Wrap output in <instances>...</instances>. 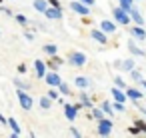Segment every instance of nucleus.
<instances>
[{
  "label": "nucleus",
  "mask_w": 146,
  "mask_h": 138,
  "mask_svg": "<svg viewBox=\"0 0 146 138\" xmlns=\"http://www.w3.org/2000/svg\"><path fill=\"white\" fill-rule=\"evenodd\" d=\"M16 94H18V100H20V106H22V110H32V106H34V100H32V96L28 94V90H20V88H16Z\"/></svg>",
  "instance_id": "obj_1"
},
{
  "label": "nucleus",
  "mask_w": 146,
  "mask_h": 138,
  "mask_svg": "<svg viewBox=\"0 0 146 138\" xmlns=\"http://www.w3.org/2000/svg\"><path fill=\"white\" fill-rule=\"evenodd\" d=\"M112 14H114V20L118 22V24H122V26H128L130 24V12H126L124 8H114L112 10Z\"/></svg>",
  "instance_id": "obj_2"
},
{
  "label": "nucleus",
  "mask_w": 146,
  "mask_h": 138,
  "mask_svg": "<svg viewBox=\"0 0 146 138\" xmlns=\"http://www.w3.org/2000/svg\"><path fill=\"white\" fill-rule=\"evenodd\" d=\"M110 132H112V120L110 118L98 120V136H110Z\"/></svg>",
  "instance_id": "obj_3"
},
{
  "label": "nucleus",
  "mask_w": 146,
  "mask_h": 138,
  "mask_svg": "<svg viewBox=\"0 0 146 138\" xmlns=\"http://www.w3.org/2000/svg\"><path fill=\"white\" fill-rule=\"evenodd\" d=\"M70 8H72L76 14H82V16H88V14H90V6H86L84 2H80V0L70 2Z\"/></svg>",
  "instance_id": "obj_4"
},
{
  "label": "nucleus",
  "mask_w": 146,
  "mask_h": 138,
  "mask_svg": "<svg viewBox=\"0 0 146 138\" xmlns=\"http://www.w3.org/2000/svg\"><path fill=\"white\" fill-rule=\"evenodd\" d=\"M68 62H70L72 66H84V64H86V54H82V52H72V54L68 56Z\"/></svg>",
  "instance_id": "obj_5"
},
{
  "label": "nucleus",
  "mask_w": 146,
  "mask_h": 138,
  "mask_svg": "<svg viewBox=\"0 0 146 138\" xmlns=\"http://www.w3.org/2000/svg\"><path fill=\"white\" fill-rule=\"evenodd\" d=\"M44 80H46V84H48V86H58V84L62 82V78H60V74H58L56 70H52V72H46Z\"/></svg>",
  "instance_id": "obj_6"
},
{
  "label": "nucleus",
  "mask_w": 146,
  "mask_h": 138,
  "mask_svg": "<svg viewBox=\"0 0 146 138\" xmlns=\"http://www.w3.org/2000/svg\"><path fill=\"white\" fill-rule=\"evenodd\" d=\"M44 16H46L48 20H60V18H62V8H54V6H50V8H46Z\"/></svg>",
  "instance_id": "obj_7"
},
{
  "label": "nucleus",
  "mask_w": 146,
  "mask_h": 138,
  "mask_svg": "<svg viewBox=\"0 0 146 138\" xmlns=\"http://www.w3.org/2000/svg\"><path fill=\"white\" fill-rule=\"evenodd\" d=\"M78 110H76V106L74 104H64V116H66V120H70V122H74L76 120V114Z\"/></svg>",
  "instance_id": "obj_8"
},
{
  "label": "nucleus",
  "mask_w": 146,
  "mask_h": 138,
  "mask_svg": "<svg viewBox=\"0 0 146 138\" xmlns=\"http://www.w3.org/2000/svg\"><path fill=\"white\" fill-rule=\"evenodd\" d=\"M90 34H92V38H94L96 42H100V44H106V42H108V36H106V32H104L102 28H100V30L92 28V32H90Z\"/></svg>",
  "instance_id": "obj_9"
},
{
  "label": "nucleus",
  "mask_w": 146,
  "mask_h": 138,
  "mask_svg": "<svg viewBox=\"0 0 146 138\" xmlns=\"http://www.w3.org/2000/svg\"><path fill=\"white\" fill-rule=\"evenodd\" d=\"M130 34H132V38H136V40H144V38H146V30H144L140 24H136V26L130 30Z\"/></svg>",
  "instance_id": "obj_10"
},
{
  "label": "nucleus",
  "mask_w": 146,
  "mask_h": 138,
  "mask_svg": "<svg viewBox=\"0 0 146 138\" xmlns=\"http://www.w3.org/2000/svg\"><path fill=\"white\" fill-rule=\"evenodd\" d=\"M34 66H36V78H40V80H42V78L46 76V66H48V64H46V62H42V60H36V62H34Z\"/></svg>",
  "instance_id": "obj_11"
},
{
  "label": "nucleus",
  "mask_w": 146,
  "mask_h": 138,
  "mask_svg": "<svg viewBox=\"0 0 146 138\" xmlns=\"http://www.w3.org/2000/svg\"><path fill=\"white\" fill-rule=\"evenodd\" d=\"M110 92H112V98H114V100H118V102H126V98H128V94H126V92H122V88H118V86H114Z\"/></svg>",
  "instance_id": "obj_12"
},
{
  "label": "nucleus",
  "mask_w": 146,
  "mask_h": 138,
  "mask_svg": "<svg viewBox=\"0 0 146 138\" xmlns=\"http://www.w3.org/2000/svg\"><path fill=\"white\" fill-rule=\"evenodd\" d=\"M74 84H76V88H80V90L90 88V80H88L86 76H76V78H74Z\"/></svg>",
  "instance_id": "obj_13"
},
{
  "label": "nucleus",
  "mask_w": 146,
  "mask_h": 138,
  "mask_svg": "<svg viewBox=\"0 0 146 138\" xmlns=\"http://www.w3.org/2000/svg\"><path fill=\"white\" fill-rule=\"evenodd\" d=\"M100 28H102L106 34H114V32H116V24L110 22V20H102V22H100Z\"/></svg>",
  "instance_id": "obj_14"
},
{
  "label": "nucleus",
  "mask_w": 146,
  "mask_h": 138,
  "mask_svg": "<svg viewBox=\"0 0 146 138\" xmlns=\"http://www.w3.org/2000/svg\"><path fill=\"white\" fill-rule=\"evenodd\" d=\"M62 62H64V60H62L60 56H56V54H54V56H50V58H48V62H46V64H48L52 70H56L58 66H62Z\"/></svg>",
  "instance_id": "obj_15"
},
{
  "label": "nucleus",
  "mask_w": 146,
  "mask_h": 138,
  "mask_svg": "<svg viewBox=\"0 0 146 138\" xmlns=\"http://www.w3.org/2000/svg\"><path fill=\"white\" fill-rule=\"evenodd\" d=\"M32 4H34V8H36L40 14H44V12H46V8H48V0H34Z\"/></svg>",
  "instance_id": "obj_16"
},
{
  "label": "nucleus",
  "mask_w": 146,
  "mask_h": 138,
  "mask_svg": "<svg viewBox=\"0 0 146 138\" xmlns=\"http://www.w3.org/2000/svg\"><path fill=\"white\" fill-rule=\"evenodd\" d=\"M8 126H10V130H12V134H14V136H20V132H22V130H20L18 122H16V120H14L12 116L8 118Z\"/></svg>",
  "instance_id": "obj_17"
},
{
  "label": "nucleus",
  "mask_w": 146,
  "mask_h": 138,
  "mask_svg": "<svg viewBox=\"0 0 146 138\" xmlns=\"http://www.w3.org/2000/svg\"><path fill=\"white\" fill-rule=\"evenodd\" d=\"M130 18H132V20H134L136 24H140V26L144 24V18H142V14H140V12H138L136 8H132V10H130Z\"/></svg>",
  "instance_id": "obj_18"
},
{
  "label": "nucleus",
  "mask_w": 146,
  "mask_h": 138,
  "mask_svg": "<svg viewBox=\"0 0 146 138\" xmlns=\"http://www.w3.org/2000/svg\"><path fill=\"white\" fill-rule=\"evenodd\" d=\"M128 48H130V52H132L134 56H146V52H144V50H140V48L134 44V40H130V42H128Z\"/></svg>",
  "instance_id": "obj_19"
},
{
  "label": "nucleus",
  "mask_w": 146,
  "mask_h": 138,
  "mask_svg": "<svg viewBox=\"0 0 146 138\" xmlns=\"http://www.w3.org/2000/svg\"><path fill=\"white\" fill-rule=\"evenodd\" d=\"M126 94H128V98H132L134 102L142 98V92H140V90H136V88H126Z\"/></svg>",
  "instance_id": "obj_20"
},
{
  "label": "nucleus",
  "mask_w": 146,
  "mask_h": 138,
  "mask_svg": "<svg viewBox=\"0 0 146 138\" xmlns=\"http://www.w3.org/2000/svg\"><path fill=\"white\" fill-rule=\"evenodd\" d=\"M38 104H40V108H42V110H48V108H50V104H52V98L46 94V96L38 98Z\"/></svg>",
  "instance_id": "obj_21"
},
{
  "label": "nucleus",
  "mask_w": 146,
  "mask_h": 138,
  "mask_svg": "<svg viewBox=\"0 0 146 138\" xmlns=\"http://www.w3.org/2000/svg\"><path fill=\"white\" fill-rule=\"evenodd\" d=\"M48 56H54V54H58V46L56 44H44V48H42Z\"/></svg>",
  "instance_id": "obj_22"
},
{
  "label": "nucleus",
  "mask_w": 146,
  "mask_h": 138,
  "mask_svg": "<svg viewBox=\"0 0 146 138\" xmlns=\"http://www.w3.org/2000/svg\"><path fill=\"white\" fill-rule=\"evenodd\" d=\"M118 68H122V70H126V72H130V70H134V60H124V62H120V66Z\"/></svg>",
  "instance_id": "obj_23"
},
{
  "label": "nucleus",
  "mask_w": 146,
  "mask_h": 138,
  "mask_svg": "<svg viewBox=\"0 0 146 138\" xmlns=\"http://www.w3.org/2000/svg\"><path fill=\"white\" fill-rule=\"evenodd\" d=\"M12 82H14V86H16V88H20V90H30V84H28V82H24V80H20V78H14Z\"/></svg>",
  "instance_id": "obj_24"
},
{
  "label": "nucleus",
  "mask_w": 146,
  "mask_h": 138,
  "mask_svg": "<svg viewBox=\"0 0 146 138\" xmlns=\"http://www.w3.org/2000/svg\"><path fill=\"white\" fill-rule=\"evenodd\" d=\"M92 118L94 120H102V118H106V112L102 108H92Z\"/></svg>",
  "instance_id": "obj_25"
},
{
  "label": "nucleus",
  "mask_w": 146,
  "mask_h": 138,
  "mask_svg": "<svg viewBox=\"0 0 146 138\" xmlns=\"http://www.w3.org/2000/svg\"><path fill=\"white\" fill-rule=\"evenodd\" d=\"M78 98H80V102L84 104V108H92V100L88 98V94H86V92H82V94H80Z\"/></svg>",
  "instance_id": "obj_26"
},
{
  "label": "nucleus",
  "mask_w": 146,
  "mask_h": 138,
  "mask_svg": "<svg viewBox=\"0 0 146 138\" xmlns=\"http://www.w3.org/2000/svg\"><path fill=\"white\" fill-rule=\"evenodd\" d=\"M102 110H104L108 116H112V112H114V106H112L108 100H104V102H102Z\"/></svg>",
  "instance_id": "obj_27"
},
{
  "label": "nucleus",
  "mask_w": 146,
  "mask_h": 138,
  "mask_svg": "<svg viewBox=\"0 0 146 138\" xmlns=\"http://www.w3.org/2000/svg\"><path fill=\"white\" fill-rule=\"evenodd\" d=\"M118 2H120V8H124L126 12H130L134 6H132V0H118Z\"/></svg>",
  "instance_id": "obj_28"
},
{
  "label": "nucleus",
  "mask_w": 146,
  "mask_h": 138,
  "mask_svg": "<svg viewBox=\"0 0 146 138\" xmlns=\"http://www.w3.org/2000/svg\"><path fill=\"white\" fill-rule=\"evenodd\" d=\"M58 90H60V94H64V96H68V94H70V88H68V84H66V82H60V84H58Z\"/></svg>",
  "instance_id": "obj_29"
},
{
  "label": "nucleus",
  "mask_w": 146,
  "mask_h": 138,
  "mask_svg": "<svg viewBox=\"0 0 146 138\" xmlns=\"http://www.w3.org/2000/svg\"><path fill=\"white\" fill-rule=\"evenodd\" d=\"M48 96H50L52 100H60V90H54V86H50V90H48Z\"/></svg>",
  "instance_id": "obj_30"
},
{
  "label": "nucleus",
  "mask_w": 146,
  "mask_h": 138,
  "mask_svg": "<svg viewBox=\"0 0 146 138\" xmlns=\"http://www.w3.org/2000/svg\"><path fill=\"white\" fill-rule=\"evenodd\" d=\"M14 18H16V22H18L20 26H26V24H28V18H26L24 14H16Z\"/></svg>",
  "instance_id": "obj_31"
},
{
  "label": "nucleus",
  "mask_w": 146,
  "mask_h": 138,
  "mask_svg": "<svg viewBox=\"0 0 146 138\" xmlns=\"http://www.w3.org/2000/svg\"><path fill=\"white\" fill-rule=\"evenodd\" d=\"M114 86H118V88H126V82H124L120 76H116V78H114Z\"/></svg>",
  "instance_id": "obj_32"
},
{
  "label": "nucleus",
  "mask_w": 146,
  "mask_h": 138,
  "mask_svg": "<svg viewBox=\"0 0 146 138\" xmlns=\"http://www.w3.org/2000/svg\"><path fill=\"white\" fill-rule=\"evenodd\" d=\"M114 110H116V112H124V102L114 100Z\"/></svg>",
  "instance_id": "obj_33"
},
{
  "label": "nucleus",
  "mask_w": 146,
  "mask_h": 138,
  "mask_svg": "<svg viewBox=\"0 0 146 138\" xmlns=\"http://www.w3.org/2000/svg\"><path fill=\"white\" fill-rule=\"evenodd\" d=\"M128 132H130V134H134V136H136V134H140V132H142V130H140V128H138V126H136V124H134V126H130V128H128Z\"/></svg>",
  "instance_id": "obj_34"
},
{
  "label": "nucleus",
  "mask_w": 146,
  "mask_h": 138,
  "mask_svg": "<svg viewBox=\"0 0 146 138\" xmlns=\"http://www.w3.org/2000/svg\"><path fill=\"white\" fill-rule=\"evenodd\" d=\"M134 124H136V126H138V128H140L142 132H146V122H144V120H136Z\"/></svg>",
  "instance_id": "obj_35"
},
{
  "label": "nucleus",
  "mask_w": 146,
  "mask_h": 138,
  "mask_svg": "<svg viewBox=\"0 0 146 138\" xmlns=\"http://www.w3.org/2000/svg\"><path fill=\"white\" fill-rule=\"evenodd\" d=\"M130 74H132V78H134V80H142V74H140L138 70H130Z\"/></svg>",
  "instance_id": "obj_36"
},
{
  "label": "nucleus",
  "mask_w": 146,
  "mask_h": 138,
  "mask_svg": "<svg viewBox=\"0 0 146 138\" xmlns=\"http://www.w3.org/2000/svg\"><path fill=\"white\" fill-rule=\"evenodd\" d=\"M18 74H26V64H18Z\"/></svg>",
  "instance_id": "obj_37"
},
{
  "label": "nucleus",
  "mask_w": 146,
  "mask_h": 138,
  "mask_svg": "<svg viewBox=\"0 0 146 138\" xmlns=\"http://www.w3.org/2000/svg\"><path fill=\"white\" fill-rule=\"evenodd\" d=\"M48 4H50V6H54V8H62L58 0H48Z\"/></svg>",
  "instance_id": "obj_38"
},
{
  "label": "nucleus",
  "mask_w": 146,
  "mask_h": 138,
  "mask_svg": "<svg viewBox=\"0 0 146 138\" xmlns=\"http://www.w3.org/2000/svg\"><path fill=\"white\" fill-rule=\"evenodd\" d=\"M70 134H72V136H76V138H80V130H76L74 126L70 128Z\"/></svg>",
  "instance_id": "obj_39"
},
{
  "label": "nucleus",
  "mask_w": 146,
  "mask_h": 138,
  "mask_svg": "<svg viewBox=\"0 0 146 138\" xmlns=\"http://www.w3.org/2000/svg\"><path fill=\"white\" fill-rule=\"evenodd\" d=\"M24 38H26V40H34V34H32V32H28V30H26V32H24Z\"/></svg>",
  "instance_id": "obj_40"
},
{
  "label": "nucleus",
  "mask_w": 146,
  "mask_h": 138,
  "mask_svg": "<svg viewBox=\"0 0 146 138\" xmlns=\"http://www.w3.org/2000/svg\"><path fill=\"white\" fill-rule=\"evenodd\" d=\"M80 2H84L86 6H92V4H94V0H80Z\"/></svg>",
  "instance_id": "obj_41"
},
{
  "label": "nucleus",
  "mask_w": 146,
  "mask_h": 138,
  "mask_svg": "<svg viewBox=\"0 0 146 138\" xmlns=\"http://www.w3.org/2000/svg\"><path fill=\"white\" fill-rule=\"evenodd\" d=\"M140 82H142V86H144V88H146V80H140Z\"/></svg>",
  "instance_id": "obj_42"
},
{
  "label": "nucleus",
  "mask_w": 146,
  "mask_h": 138,
  "mask_svg": "<svg viewBox=\"0 0 146 138\" xmlns=\"http://www.w3.org/2000/svg\"><path fill=\"white\" fill-rule=\"evenodd\" d=\"M2 2H4V0H0V4H2Z\"/></svg>",
  "instance_id": "obj_43"
}]
</instances>
